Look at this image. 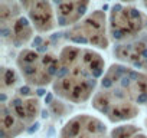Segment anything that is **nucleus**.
<instances>
[{
  "instance_id": "obj_1",
  "label": "nucleus",
  "mask_w": 147,
  "mask_h": 138,
  "mask_svg": "<svg viewBox=\"0 0 147 138\" xmlns=\"http://www.w3.org/2000/svg\"><path fill=\"white\" fill-rule=\"evenodd\" d=\"M91 105L113 124L136 118L147 105V72L113 63L105 71Z\"/></svg>"
},
{
  "instance_id": "obj_2",
  "label": "nucleus",
  "mask_w": 147,
  "mask_h": 138,
  "mask_svg": "<svg viewBox=\"0 0 147 138\" xmlns=\"http://www.w3.org/2000/svg\"><path fill=\"white\" fill-rule=\"evenodd\" d=\"M105 71V60L97 50L66 45L58 53V71L52 91L72 104L87 102L97 92Z\"/></svg>"
},
{
  "instance_id": "obj_3",
  "label": "nucleus",
  "mask_w": 147,
  "mask_h": 138,
  "mask_svg": "<svg viewBox=\"0 0 147 138\" xmlns=\"http://www.w3.org/2000/svg\"><path fill=\"white\" fill-rule=\"evenodd\" d=\"M0 94V138H16L36 121L40 101L29 86H18Z\"/></svg>"
},
{
  "instance_id": "obj_4",
  "label": "nucleus",
  "mask_w": 147,
  "mask_h": 138,
  "mask_svg": "<svg viewBox=\"0 0 147 138\" xmlns=\"http://www.w3.org/2000/svg\"><path fill=\"white\" fill-rule=\"evenodd\" d=\"M20 76L30 86H48L53 84L58 71V55L46 48H25L16 58Z\"/></svg>"
},
{
  "instance_id": "obj_5",
  "label": "nucleus",
  "mask_w": 147,
  "mask_h": 138,
  "mask_svg": "<svg viewBox=\"0 0 147 138\" xmlns=\"http://www.w3.org/2000/svg\"><path fill=\"white\" fill-rule=\"evenodd\" d=\"M147 30V15L124 3H117L111 7L108 16V33L110 39L121 43L138 38Z\"/></svg>"
},
{
  "instance_id": "obj_6",
  "label": "nucleus",
  "mask_w": 147,
  "mask_h": 138,
  "mask_svg": "<svg viewBox=\"0 0 147 138\" xmlns=\"http://www.w3.org/2000/svg\"><path fill=\"white\" fill-rule=\"evenodd\" d=\"M66 39L77 46L107 49L110 46V33L107 15L102 10H94L66 32Z\"/></svg>"
},
{
  "instance_id": "obj_7",
  "label": "nucleus",
  "mask_w": 147,
  "mask_h": 138,
  "mask_svg": "<svg viewBox=\"0 0 147 138\" xmlns=\"http://www.w3.org/2000/svg\"><path fill=\"white\" fill-rule=\"evenodd\" d=\"M22 12L18 2H2L0 5V33L5 45L22 48L32 40L35 29Z\"/></svg>"
},
{
  "instance_id": "obj_8",
  "label": "nucleus",
  "mask_w": 147,
  "mask_h": 138,
  "mask_svg": "<svg viewBox=\"0 0 147 138\" xmlns=\"http://www.w3.org/2000/svg\"><path fill=\"white\" fill-rule=\"evenodd\" d=\"M107 125L97 117L80 114L72 117L61 129L59 138H108Z\"/></svg>"
},
{
  "instance_id": "obj_9",
  "label": "nucleus",
  "mask_w": 147,
  "mask_h": 138,
  "mask_svg": "<svg viewBox=\"0 0 147 138\" xmlns=\"http://www.w3.org/2000/svg\"><path fill=\"white\" fill-rule=\"evenodd\" d=\"M19 5L38 33H49L58 26L56 13L51 0H19Z\"/></svg>"
},
{
  "instance_id": "obj_10",
  "label": "nucleus",
  "mask_w": 147,
  "mask_h": 138,
  "mask_svg": "<svg viewBox=\"0 0 147 138\" xmlns=\"http://www.w3.org/2000/svg\"><path fill=\"white\" fill-rule=\"evenodd\" d=\"M114 56L130 68L147 72V35L143 33L136 39L117 43Z\"/></svg>"
},
{
  "instance_id": "obj_11",
  "label": "nucleus",
  "mask_w": 147,
  "mask_h": 138,
  "mask_svg": "<svg viewBox=\"0 0 147 138\" xmlns=\"http://www.w3.org/2000/svg\"><path fill=\"white\" fill-rule=\"evenodd\" d=\"M58 26H74L87 16L91 0H51Z\"/></svg>"
},
{
  "instance_id": "obj_12",
  "label": "nucleus",
  "mask_w": 147,
  "mask_h": 138,
  "mask_svg": "<svg viewBox=\"0 0 147 138\" xmlns=\"http://www.w3.org/2000/svg\"><path fill=\"white\" fill-rule=\"evenodd\" d=\"M108 138H147V135L136 125H120L110 132Z\"/></svg>"
},
{
  "instance_id": "obj_13",
  "label": "nucleus",
  "mask_w": 147,
  "mask_h": 138,
  "mask_svg": "<svg viewBox=\"0 0 147 138\" xmlns=\"http://www.w3.org/2000/svg\"><path fill=\"white\" fill-rule=\"evenodd\" d=\"M133 2H137V0H120V3H124V5H128V3H133Z\"/></svg>"
},
{
  "instance_id": "obj_14",
  "label": "nucleus",
  "mask_w": 147,
  "mask_h": 138,
  "mask_svg": "<svg viewBox=\"0 0 147 138\" xmlns=\"http://www.w3.org/2000/svg\"><path fill=\"white\" fill-rule=\"evenodd\" d=\"M143 6L147 9V0H143Z\"/></svg>"
},
{
  "instance_id": "obj_15",
  "label": "nucleus",
  "mask_w": 147,
  "mask_h": 138,
  "mask_svg": "<svg viewBox=\"0 0 147 138\" xmlns=\"http://www.w3.org/2000/svg\"><path fill=\"white\" fill-rule=\"evenodd\" d=\"M2 2H16V0H2Z\"/></svg>"
},
{
  "instance_id": "obj_16",
  "label": "nucleus",
  "mask_w": 147,
  "mask_h": 138,
  "mask_svg": "<svg viewBox=\"0 0 147 138\" xmlns=\"http://www.w3.org/2000/svg\"><path fill=\"white\" fill-rule=\"evenodd\" d=\"M146 125H147V119H146Z\"/></svg>"
}]
</instances>
